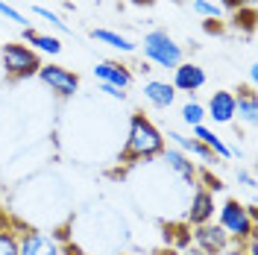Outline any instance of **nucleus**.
I'll list each match as a JSON object with an SVG mask.
<instances>
[{
  "label": "nucleus",
  "mask_w": 258,
  "mask_h": 255,
  "mask_svg": "<svg viewBox=\"0 0 258 255\" xmlns=\"http://www.w3.org/2000/svg\"><path fill=\"white\" fill-rule=\"evenodd\" d=\"M144 59L159 68H176L182 62V44H176L167 30H150L144 35Z\"/></svg>",
  "instance_id": "obj_2"
},
{
  "label": "nucleus",
  "mask_w": 258,
  "mask_h": 255,
  "mask_svg": "<svg viewBox=\"0 0 258 255\" xmlns=\"http://www.w3.org/2000/svg\"><path fill=\"white\" fill-rule=\"evenodd\" d=\"M226 255H249L246 249H241V243H238V249H232V252H226Z\"/></svg>",
  "instance_id": "obj_32"
},
{
  "label": "nucleus",
  "mask_w": 258,
  "mask_h": 255,
  "mask_svg": "<svg viewBox=\"0 0 258 255\" xmlns=\"http://www.w3.org/2000/svg\"><path fill=\"white\" fill-rule=\"evenodd\" d=\"M18 255H62V240L53 232L27 229L18 238Z\"/></svg>",
  "instance_id": "obj_6"
},
{
  "label": "nucleus",
  "mask_w": 258,
  "mask_h": 255,
  "mask_svg": "<svg viewBox=\"0 0 258 255\" xmlns=\"http://www.w3.org/2000/svg\"><path fill=\"white\" fill-rule=\"evenodd\" d=\"M217 226L229 235V240H238V243L255 235V220H249L246 208L238 200H226L223 206L217 208Z\"/></svg>",
  "instance_id": "obj_4"
},
{
  "label": "nucleus",
  "mask_w": 258,
  "mask_h": 255,
  "mask_svg": "<svg viewBox=\"0 0 258 255\" xmlns=\"http://www.w3.org/2000/svg\"><path fill=\"white\" fill-rule=\"evenodd\" d=\"M203 179V191H209V194H217V191H223V182L217 179V176H211V173H203V176H197V182Z\"/></svg>",
  "instance_id": "obj_24"
},
{
  "label": "nucleus",
  "mask_w": 258,
  "mask_h": 255,
  "mask_svg": "<svg viewBox=\"0 0 258 255\" xmlns=\"http://www.w3.org/2000/svg\"><path fill=\"white\" fill-rule=\"evenodd\" d=\"M191 132H194V138L203 144V147H209V150L214 153V156H217V159H232V156H235V150H232V147H229V144H226L223 138H220V135L214 132V129L206 126V123L194 126Z\"/></svg>",
  "instance_id": "obj_15"
},
{
  "label": "nucleus",
  "mask_w": 258,
  "mask_h": 255,
  "mask_svg": "<svg viewBox=\"0 0 258 255\" xmlns=\"http://www.w3.org/2000/svg\"><path fill=\"white\" fill-rule=\"evenodd\" d=\"M24 44L32 47L35 53H47V56H59L62 53V41L56 35H41V32L24 27Z\"/></svg>",
  "instance_id": "obj_17"
},
{
  "label": "nucleus",
  "mask_w": 258,
  "mask_h": 255,
  "mask_svg": "<svg viewBox=\"0 0 258 255\" xmlns=\"http://www.w3.org/2000/svg\"><path fill=\"white\" fill-rule=\"evenodd\" d=\"M94 77H97V82L114 85V88H120V91H126L129 82H132L129 68L126 65H120V62H97L94 65Z\"/></svg>",
  "instance_id": "obj_10"
},
{
  "label": "nucleus",
  "mask_w": 258,
  "mask_h": 255,
  "mask_svg": "<svg viewBox=\"0 0 258 255\" xmlns=\"http://www.w3.org/2000/svg\"><path fill=\"white\" fill-rule=\"evenodd\" d=\"M185 255H211V252H203L200 246H191V249H188V252H185Z\"/></svg>",
  "instance_id": "obj_31"
},
{
  "label": "nucleus",
  "mask_w": 258,
  "mask_h": 255,
  "mask_svg": "<svg viewBox=\"0 0 258 255\" xmlns=\"http://www.w3.org/2000/svg\"><path fill=\"white\" fill-rule=\"evenodd\" d=\"M214 214H217L214 194L197 188V191H194V197H191V206H188L185 220H188L191 226H203V223H211V220H214Z\"/></svg>",
  "instance_id": "obj_9"
},
{
  "label": "nucleus",
  "mask_w": 258,
  "mask_h": 255,
  "mask_svg": "<svg viewBox=\"0 0 258 255\" xmlns=\"http://www.w3.org/2000/svg\"><path fill=\"white\" fill-rule=\"evenodd\" d=\"M0 15H3V18H9V21H12V24H18V27H27V18L21 15V12H18L15 6H9L6 0H0Z\"/></svg>",
  "instance_id": "obj_23"
},
{
  "label": "nucleus",
  "mask_w": 258,
  "mask_h": 255,
  "mask_svg": "<svg viewBox=\"0 0 258 255\" xmlns=\"http://www.w3.org/2000/svg\"><path fill=\"white\" fill-rule=\"evenodd\" d=\"M153 0H132V6H150Z\"/></svg>",
  "instance_id": "obj_33"
},
{
  "label": "nucleus",
  "mask_w": 258,
  "mask_h": 255,
  "mask_svg": "<svg viewBox=\"0 0 258 255\" xmlns=\"http://www.w3.org/2000/svg\"><path fill=\"white\" fill-rule=\"evenodd\" d=\"M35 77L59 97H74L77 91H80V77H77L71 68H62V65H53V62L41 65Z\"/></svg>",
  "instance_id": "obj_5"
},
{
  "label": "nucleus",
  "mask_w": 258,
  "mask_h": 255,
  "mask_svg": "<svg viewBox=\"0 0 258 255\" xmlns=\"http://www.w3.org/2000/svg\"><path fill=\"white\" fill-rule=\"evenodd\" d=\"M194 12L197 15H203L206 21H220V15H223V9L217 6V3H211V0H194Z\"/></svg>",
  "instance_id": "obj_21"
},
{
  "label": "nucleus",
  "mask_w": 258,
  "mask_h": 255,
  "mask_svg": "<svg viewBox=\"0 0 258 255\" xmlns=\"http://www.w3.org/2000/svg\"><path fill=\"white\" fill-rule=\"evenodd\" d=\"M161 156H164L167 167H170L173 173H179L185 182H188V185H197V176H200V173H197V167H194L191 156H185V153H182V150H176V147H170V150L164 147V153H161Z\"/></svg>",
  "instance_id": "obj_14"
},
{
  "label": "nucleus",
  "mask_w": 258,
  "mask_h": 255,
  "mask_svg": "<svg viewBox=\"0 0 258 255\" xmlns=\"http://www.w3.org/2000/svg\"><path fill=\"white\" fill-rule=\"evenodd\" d=\"M32 15L44 18V21H47V24L53 27V30H59V32H68V24H64V21H62L59 15H56V12H50V9H44V6H35V9H32Z\"/></svg>",
  "instance_id": "obj_22"
},
{
  "label": "nucleus",
  "mask_w": 258,
  "mask_h": 255,
  "mask_svg": "<svg viewBox=\"0 0 258 255\" xmlns=\"http://www.w3.org/2000/svg\"><path fill=\"white\" fill-rule=\"evenodd\" d=\"M235 117H241L243 123H255L258 117V97L252 88H238V94H235Z\"/></svg>",
  "instance_id": "obj_16"
},
{
  "label": "nucleus",
  "mask_w": 258,
  "mask_h": 255,
  "mask_svg": "<svg viewBox=\"0 0 258 255\" xmlns=\"http://www.w3.org/2000/svg\"><path fill=\"white\" fill-rule=\"evenodd\" d=\"M206 117L214 123H232L235 120V94L232 91H214L206 106Z\"/></svg>",
  "instance_id": "obj_11"
},
{
  "label": "nucleus",
  "mask_w": 258,
  "mask_h": 255,
  "mask_svg": "<svg viewBox=\"0 0 258 255\" xmlns=\"http://www.w3.org/2000/svg\"><path fill=\"white\" fill-rule=\"evenodd\" d=\"M91 38H94V41H103V44H109V47H114V50H123V53H132V50H135V44L129 41L126 35L112 32V30H94Z\"/></svg>",
  "instance_id": "obj_18"
},
{
  "label": "nucleus",
  "mask_w": 258,
  "mask_h": 255,
  "mask_svg": "<svg viewBox=\"0 0 258 255\" xmlns=\"http://www.w3.org/2000/svg\"><path fill=\"white\" fill-rule=\"evenodd\" d=\"M144 100L156 109H170L176 100V88L164 80H147L144 82Z\"/></svg>",
  "instance_id": "obj_13"
},
{
  "label": "nucleus",
  "mask_w": 258,
  "mask_h": 255,
  "mask_svg": "<svg viewBox=\"0 0 258 255\" xmlns=\"http://www.w3.org/2000/svg\"><path fill=\"white\" fill-rule=\"evenodd\" d=\"M249 82H252V85L258 82V65H249Z\"/></svg>",
  "instance_id": "obj_30"
},
{
  "label": "nucleus",
  "mask_w": 258,
  "mask_h": 255,
  "mask_svg": "<svg viewBox=\"0 0 258 255\" xmlns=\"http://www.w3.org/2000/svg\"><path fill=\"white\" fill-rule=\"evenodd\" d=\"M182 120H185V123H188V126H200V123H203V120H206V106H200V103H185V106H182Z\"/></svg>",
  "instance_id": "obj_20"
},
{
  "label": "nucleus",
  "mask_w": 258,
  "mask_h": 255,
  "mask_svg": "<svg viewBox=\"0 0 258 255\" xmlns=\"http://www.w3.org/2000/svg\"><path fill=\"white\" fill-rule=\"evenodd\" d=\"M18 235L12 226L0 223V255H18Z\"/></svg>",
  "instance_id": "obj_19"
},
{
  "label": "nucleus",
  "mask_w": 258,
  "mask_h": 255,
  "mask_svg": "<svg viewBox=\"0 0 258 255\" xmlns=\"http://www.w3.org/2000/svg\"><path fill=\"white\" fill-rule=\"evenodd\" d=\"M176 91H185V94H194L206 85V71L194 62H179L173 68V82H170Z\"/></svg>",
  "instance_id": "obj_8"
},
{
  "label": "nucleus",
  "mask_w": 258,
  "mask_h": 255,
  "mask_svg": "<svg viewBox=\"0 0 258 255\" xmlns=\"http://www.w3.org/2000/svg\"><path fill=\"white\" fill-rule=\"evenodd\" d=\"M252 3H255V0H223L226 9H235V12H238V9H243V6H246V9H252Z\"/></svg>",
  "instance_id": "obj_28"
},
{
  "label": "nucleus",
  "mask_w": 258,
  "mask_h": 255,
  "mask_svg": "<svg viewBox=\"0 0 258 255\" xmlns=\"http://www.w3.org/2000/svg\"><path fill=\"white\" fill-rule=\"evenodd\" d=\"M238 21H241V27L246 32L252 30V21H255V12H252V9H238V15H235V24H238Z\"/></svg>",
  "instance_id": "obj_25"
},
{
  "label": "nucleus",
  "mask_w": 258,
  "mask_h": 255,
  "mask_svg": "<svg viewBox=\"0 0 258 255\" xmlns=\"http://www.w3.org/2000/svg\"><path fill=\"white\" fill-rule=\"evenodd\" d=\"M0 59H3V71H6L9 80H30L44 65L38 59V53L32 47H27V44H3Z\"/></svg>",
  "instance_id": "obj_3"
},
{
  "label": "nucleus",
  "mask_w": 258,
  "mask_h": 255,
  "mask_svg": "<svg viewBox=\"0 0 258 255\" xmlns=\"http://www.w3.org/2000/svg\"><path fill=\"white\" fill-rule=\"evenodd\" d=\"M100 91H106V94L114 97V100H126V91H120V88H114V85H106V82H100Z\"/></svg>",
  "instance_id": "obj_27"
},
{
  "label": "nucleus",
  "mask_w": 258,
  "mask_h": 255,
  "mask_svg": "<svg viewBox=\"0 0 258 255\" xmlns=\"http://www.w3.org/2000/svg\"><path fill=\"white\" fill-rule=\"evenodd\" d=\"M164 153V132H161L147 114L135 112L129 117V132L120 161L123 164H138V161H153L156 156Z\"/></svg>",
  "instance_id": "obj_1"
},
{
  "label": "nucleus",
  "mask_w": 258,
  "mask_h": 255,
  "mask_svg": "<svg viewBox=\"0 0 258 255\" xmlns=\"http://www.w3.org/2000/svg\"><path fill=\"white\" fill-rule=\"evenodd\" d=\"M220 30H223V24H220V21H211V18L206 21V32H220Z\"/></svg>",
  "instance_id": "obj_29"
},
{
  "label": "nucleus",
  "mask_w": 258,
  "mask_h": 255,
  "mask_svg": "<svg viewBox=\"0 0 258 255\" xmlns=\"http://www.w3.org/2000/svg\"><path fill=\"white\" fill-rule=\"evenodd\" d=\"M194 246H200L203 252L220 255V252H226V246H229V235H226L217 223L194 226Z\"/></svg>",
  "instance_id": "obj_7"
},
{
  "label": "nucleus",
  "mask_w": 258,
  "mask_h": 255,
  "mask_svg": "<svg viewBox=\"0 0 258 255\" xmlns=\"http://www.w3.org/2000/svg\"><path fill=\"white\" fill-rule=\"evenodd\" d=\"M238 182H241L243 188H249V191H255V176L249 173V170H238Z\"/></svg>",
  "instance_id": "obj_26"
},
{
  "label": "nucleus",
  "mask_w": 258,
  "mask_h": 255,
  "mask_svg": "<svg viewBox=\"0 0 258 255\" xmlns=\"http://www.w3.org/2000/svg\"><path fill=\"white\" fill-rule=\"evenodd\" d=\"M167 138L173 141V147H176V150H182L185 156H194V159H200L203 164H214V161H217V156L211 153L209 147H203V144L197 141V138H191V135H182V132H173V129H167Z\"/></svg>",
  "instance_id": "obj_12"
}]
</instances>
